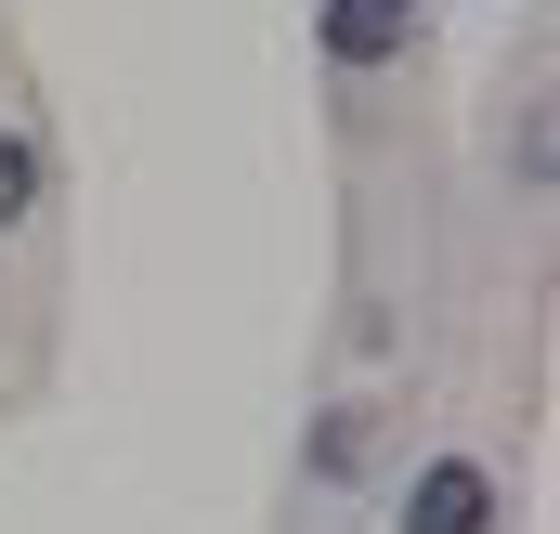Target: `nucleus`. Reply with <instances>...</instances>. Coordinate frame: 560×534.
Returning a JSON list of instances; mask_svg holds the SVG:
<instances>
[{"mask_svg":"<svg viewBox=\"0 0 560 534\" xmlns=\"http://www.w3.org/2000/svg\"><path fill=\"white\" fill-rule=\"evenodd\" d=\"M405 534H495V469L482 456H430L405 483Z\"/></svg>","mask_w":560,"mask_h":534,"instance_id":"nucleus-1","label":"nucleus"},{"mask_svg":"<svg viewBox=\"0 0 560 534\" xmlns=\"http://www.w3.org/2000/svg\"><path fill=\"white\" fill-rule=\"evenodd\" d=\"M313 26H326V53H339V66H392V53L418 39V0H326Z\"/></svg>","mask_w":560,"mask_h":534,"instance_id":"nucleus-2","label":"nucleus"},{"mask_svg":"<svg viewBox=\"0 0 560 534\" xmlns=\"http://www.w3.org/2000/svg\"><path fill=\"white\" fill-rule=\"evenodd\" d=\"M26 209H39V143L0 131V222H26Z\"/></svg>","mask_w":560,"mask_h":534,"instance_id":"nucleus-3","label":"nucleus"}]
</instances>
